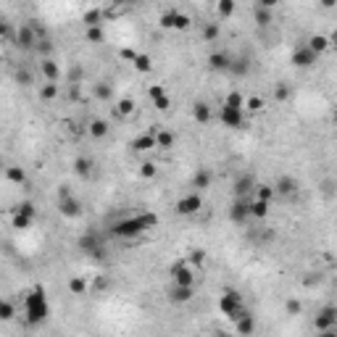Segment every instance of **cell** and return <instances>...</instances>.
I'll return each mask as SVG.
<instances>
[{"label": "cell", "instance_id": "45", "mask_svg": "<svg viewBox=\"0 0 337 337\" xmlns=\"http://www.w3.org/2000/svg\"><path fill=\"white\" fill-rule=\"evenodd\" d=\"M274 98H277V100H287V98H290V87H287L285 82H279V85H277V93H274Z\"/></svg>", "mask_w": 337, "mask_h": 337}, {"label": "cell", "instance_id": "41", "mask_svg": "<svg viewBox=\"0 0 337 337\" xmlns=\"http://www.w3.org/2000/svg\"><path fill=\"white\" fill-rule=\"evenodd\" d=\"M163 95H166V90H163L161 85H150V87H148V98H150L153 103H156L158 98H163Z\"/></svg>", "mask_w": 337, "mask_h": 337}, {"label": "cell", "instance_id": "12", "mask_svg": "<svg viewBox=\"0 0 337 337\" xmlns=\"http://www.w3.org/2000/svg\"><path fill=\"white\" fill-rule=\"evenodd\" d=\"M229 219H232L235 224L248 221V219H250V201H245V198L235 201L232 206H229Z\"/></svg>", "mask_w": 337, "mask_h": 337}, {"label": "cell", "instance_id": "47", "mask_svg": "<svg viewBox=\"0 0 337 337\" xmlns=\"http://www.w3.org/2000/svg\"><path fill=\"white\" fill-rule=\"evenodd\" d=\"M285 308H287V314H300V311H303V305H300V300L293 298V300H287V303H285Z\"/></svg>", "mask_w": 337, "mask_h": 337}, {"label": "cell", "instance_id": "31", "mask_svg": "<svg viewBox=\"0 0 337 337\" xmlns=\"http://www.w3.org/2000/svg\"><path fill=\"white\" fill-rule=\"evenodd\" d=\"M6 177H8L11 182H16V185H24V182H26V174L21 172V168H16V166H8V168H6Z\"/></svg>", "mask_w": 337, "mask_h": 337}, {"label": "cell", "instance_id": "55", "mask_svg": "<svg viewBox=\"0 0 337 337\" xmlns=\"http://www.w3.org/2000/svg\"><path fill=\"white\" fill-rule=\"evenodd\" d=\"M79 76H82V69H79V66H74V71H71V79L76 82V79H79Z\"/></svg>", "mask_w": 337, "mask_h": 337}, {"label": "cell", "instance_id": "48", "mask_svg": "<svg viewBox=\"0 0 337 337\" xmlns=\"http://www.w3.org/2000/svg\"><path fill=\"white\" fill-rule=\"evenodd\" d=\"M50 48H53V45H50V40H40V42H37V50H40V53H42L45 58H48Z\"/></svg>", "mask_w": 337, "mask_h": 337}, {"label": "cell", "instance_id": "39", "mask_svg": "<svg viewBox=\"0 0 337 337\" xmlns=\"http://www.w3.org/2000/svg\"><path fill=\"white\" fill-rule=\"evenodd\" d=\"M203 37H206L208 42L216 40V37H219V24H213V21H211V24H206V26H203Z\"/></svg>", "mask_w": 337, "mask_h": 337}, {"label": "cell", "instance_id": "18", "mask_svg": "<svg viewBox=\"0 0 337 337\" xmlns=\"http://www.w3.org/2000/svg\"><path fill=\"white\" fill-rule=\"evenodd\" d=\"M192 116H195V121H198V124H208V121H211V105L206 103V100H195L192 103Z\"/></svg>", "mask_w": 337, "mask_h": 337}, {"label": "cell", "instance_id": "40", "mask_svg": "<svg viewBox=\"0 0 337 337\" xmlns=\"http://www.w3.org/2000/svg\"><path fill=\"white\" fill-rule=\"evenodd\" d=\"M0 319H3V321H11L13 319V303H8V300L0 303Z\"/></svg>", "mask_w": 337, "mask_h": 337}, {"label": "cell", "instance_id": "1", "mask_svg": "<svg viewBox=\"0 0 337 337\" xmlns=\"http://www.w3.org/2000/svg\"><path fill=\"white\" fill-rule=\"evenodd\" d=\"M156 213H140V216H129V219H121L119 224L111 227V235L121 237V240H132V237H140L143 232H148L150 227H156Z\"/></svg>", "mask_w": 337, "mask_h": 337}, {"label": "cell", "instance_id": "29", "mask_svg": "<svg viewBox=\"0 0 337 337\" xmlns=\"http://www.w3.org/2000/svg\"><path fill=\"white\" fill-rule=\"evenodd\" d=\"M90 134H93L95 140H103V137L108 134V124H105L103 119H95V121H90Z\"/></svg>", "mask_w": 337, "mask_h": 337}, {"label": "cell", "instance_id": "19", "mask_svg": "<svg viewBox=\"0 0 337 337\" xmlns=\"http://www.w3.org/2000/svg\"><path fill=\"white\" fill-rule=\"evenodd\" d=\"M229 64H232V58H229L227 53H211L208 55V66L213 71H229Z\"/></svg>", "mask_w": 337, "mask_h": 337}, {"label": "cell", "instance_id": "4", "mask_svg": "<svg viewBox=\"0 0 337 337\" xmlns=\"http://www.w3.org/2000/svg\"><path fill=\"white\" fill-rule=\"evenodd\" d=\"M58 211L64 213L66 219H76L82 213V203L69 192V187H61L58 190Z\"/></svg>", "mask_w": 337, "mask_h": 337}, {"label": "cell", "instance_id": "51", "mask_svg": "<svg viewBox=\"0 0 337 337\" xmlns=\"http://www.w3.org/2000/svg\"><path fill=\"white\" fill-rule=\"evenodd\" d=\"M29 221H32V219H26V216H19V213H13V224H16L19 229L29 227Z\"/></svg>", "mask_w": 337, "mask_h": 337}, {"label": "cell", "instance_id": "27", "mask_svg": "<svg viewBox=\"0 0 337 337\" xmlns=\"http://www.w3.org/2000/svg\"><path fill=\"white\" fill-rule=\"evenodd\" d=\"M90 172H93V161H90V158L79 156L74 161V174L76 177H90Z\"/></svg>", "mask_w": 337, "mask_h": 337}, {"label": "cell", "instance_id": "2", "mask_svg": "<svg viewBox=\"0 0 337 337\" xmlns=\"http://www.w3.org/2000/svg\"><path fill=\"white\" fill-rule=\"evenodd\" d=\"M24 305H26V324H32V327L42 324V321H45V319L50 316L48 295H45V290H42V287H35L32 293L26 295Z\"/></svg>", "mask_w": 337, "mask_h": 337}, {"label": "cell", "instance_id": "16", "mask_svg": "<svg viewBox=\"0 0 337 337\" xmlns=\"http://www.w3.org/2000/svg\"><path fill=\"white\" fill-rule=\"evenodd\" d=\"M274 192L282 195V198H293V195H298V182L293 177H282L277 182V187H274Z\"/></svg>", "mask_w": 337, "mask_h": 337}, {"label": "cell", "instance_id": "33", "mask_svg": "<svg viewBox=\"0 0 337 337\" xmlns=\"http://www.w3.org/2000/svg\"><path fill=\"white\" fill-rule=\"evenodd\" d=\"M274 195H277V192H274V187H269V185H256V198H258V201H271V198Z\"/></svg>", "mask_w": 337, "mask_h": 337}, {"label": "cell", "instance_id": "9", "mask_svg": "<svg viewBox=\"0 0 337 337\" xmlns=\"http://www.w3.org/2000/svg\"><path fill=\"white\" fill-rule=\"evenodd\" d=\"M201 206H203L201 195H198V192H190V195H185V198H182V201L177 203V213H179V216H192V213L201 211Z\"/></svg>", "mask_w": 337, "mask_h": 337}, {"label": "cell", "instance_id": "35", "mask_svg": "<svg viewBox=\"0 0 337 337\" xmlns=\"http://www.w3.org/2000/svg\"><path fill=\"white\" fill-rule=\"evenodd\" d=\"M224 105H227V108H235V111H242V95L240 93H229Z\"/></svg>", "mask_w": 337, "mask_h": 337}, {"label": "cell", "instance_id": "17", "mask_svg": "<svg viewBox=\"0 0 337 337\" xmlns=\"http://www.w3.org/2000/svg\"><path fill=\"white\" fill-rule=\"evenodd\" d=\"M235 332L240 337H250L256 332V319H253V314H245L242 319H237L235 321Z\"/></svg>", "mask_w": 337, "mask_h": 337}, {"label": "cell", "instance_id": "26", "mask_svg": "<svg viewBox=\"0 0 337 337\" xmlns=\"http://www.w3.org/2000/svg\"><path fill=\"white\" fill-rule=\"evenodd\" d=\"M103 16H105V13H103L100 8H93V11H87L85 16H82V21H85V26H87V29H93V26H100Z\"/></svg>", "mask_w": 337, "mask_h": 337}, {"label": "cell", "instance_id": "58", "mask_svg": "<svg viewBox=\"0 0 337 337\" xmlns=\"http://www.w3.org/2000/svg\"><path fill=\"white\" fill-rule=\"evenodd\" d=\"M334 124H337V114H334Z\"/></svg>", "mask_w": 337, "mask_h": 337}, {"label": "cell", "instance_id": "5", "mask_svg": "<svg viewBox=\"0 0 337 337\" xmlns=\"http://www.w3.org/2000/svg\"><path fill=\"white\" fill-rule=\"evenodd\" d=\"M316 332H327V329H337V305H324L316 319H314Z\"/></svg>", "mask_w": 337, "mask_h": 337}, {"label": "cell", "instance_id": "46", "mask_svg": "<svg viewBox=\"0 0 337 337\" xmlns=\"http://www.w3.org/2000/svg\"><path fill=\"white\" fill-rule=\"evenodd\" d=\"M132 111H134V103H132V100H121V103H119V114H121V116H129Z\"/></svg>", "mask_w": 337, "mask_h": 337}, {"label": "cell", "instance_id": "32", "mask_svg": "<svg viewBox=\"0 0 337 337\" xmlns=\"http://www.w3.org/2000/svg\"><path fill=\"white\" fill-rule=\"evenodd\" d=\"M13 213H19V216H26V219H35V203L24 201V203H19L16 208H13Z\"/></svg>", "mask_w": 337, "mask_h": 337}, {"label": "cell", "instance_id": "8", "mask_svg": "<svg viewBox=\"0 0 337 337\" xmlns=\"http://www.w3.org/2000/svg\"><path fill=\"white\" fill-rule=\"evenodd\" d=\"M316 53L308 48V45H300V48H295L293 50V64L298 66V69H311V66H316Z\"/></svg>", "mask_w": 337, "mask_h": 337}, {"label": "cell", "instance_id": "14", "mask_svg": "<svg viewBox=\"0 0 337 337\" xmlns=\"http://www.w3.org/2000/svg\"><path fill=\"white\" fill-rule=\"evenodd\" d=\"M161 26H168V29H187L190 26V19L185 13H177V11H166L161 16Z\"/></svg>", "mask_w": 337, "mask_h": 337}, {"label": "cell", "instance_id": "25", "mask_svg": "<svg viewBox=\"0 0 337 337\" xmlns=\"http://www.w3.org/2000/svg\"><path fill=\"white\" fill-rule=\"evenodd\" d=\"M229 71H232V74H237V76H245V74H248L250 71V61L248 58H232V64H229Z\"/></svg>", "mask_w": 337, "mask_h": 337}, {"label": "cell", "instance_id": "15", "mask_svg": "<svg viewBox=\"0 0 337 337\" xmlns=\"http://www.w3.org/2000/svg\"><path fill=\"white\" fill-rule=\"evenodd\" d=\"M221 124L224 127H232V129H242L245 116H242V111H235V108H227V105H221Z\"/></svg>", "mask_w": 337, "mask_h": 337}, {"label": "cell", "instance_id": "28", "mask_svg": "<svg viewBox=\"0 0 337 337\" xmlns=\"http://www.w3.org/2000/svg\"><path fill=\"white\" fill-rule=\"evenodd\" d=\"M305 45H308V48L319 55L321 50H327V48H329V37H324V35H314V37H311L308 42H305Z\"/></svg>", "mask_w": 337, "mask_h": 337}, {"label": "cell", "instance_id": "43", "mask_svg": "<svg viewBox=\"0 0 337 337\" xmlns=\"http://www.w3.org/2000/svg\"><path fill=\"white\" fill-rule=\"evenodd\" d=\"M100 40H103V29L100 26L87 29V42H100Z\"/></svg>", "mask_w": 337, "mask_h": 337}, {"label": "cell", "instance_id": "7", "mask_svg": "<svg viewBox=\"0 0 337 337\" xmlns=\"http://www.w3.org/2000/svg\"><path fill=\"white\" fill-rule=\"evenodd\" d=\"M168 274H172V277H174V285H185V287H192V282H195L192 266H190V264H185V261L174 264L172 269H168Z\"/></svg>", "mask_w": 337, "mask_h": 337}, {"label": "cell", "instance_id": "50", "mask_svg": "<svg viewBox=\"0 0 337 337\" xmlns=\"http://www.w3.org/2000/svg\"><path fill=\"white\" fill-rule=\"evenodd\" d=\"M248 108L250 111H261L264 108V100L261 98H248Z\"/></svg>", "mask_w": 337, "mask_h": 337}, {"label": "cell", "instance_id": "44", "mask_svg": "<svg viewBox=\"0 0 337 337\" xmlns=\"http://www.w3.org/2000/svg\"><path fill=\"white\" fill-rule=\"evenodd\" d=\"M16 79H19V85L29 87V85H32V74H29L26 69H19V71H16Z\"/></svg>", "mask_w": 337, "mask_h": 337}, {"label": "cell", "instance_id": "36", "mask_svg": "<svg viewBox=\"0 0 337 337\" xmlns=\"http://www.w3.org/2000/svg\"><path fill=\"white\" fill-rule=\"evenodd\" d=\"M55 95H58V87H55V82L42 85V90H40V98H42V100H53Z\"/></svg>", "mask_w": 337, "mask_h": 337}, {"label": "cell", "instance_id": "53", "mask_svg": "<svg viewBox=\"0 0 337 337\" xmlns=\"http://www.w3.org/2000/svg\"><path fill=\"white\" fill-rule=\"evenodd\" d=\"M203 258H206L203 250H192V264H203Z\"/></svg>", "mask_w": 337, "mask_h": 337}, {"label": "cell", "instance_id": "21", "mask_svg": "<svg viewBox=\"0 0 337 337\" xmlns=\"http://www.w3.org/2000/svg\"><path fill=\"white\" fill-rule=\"evenodd\" d=\"M150 148H158L156 134H140V137H137V140L132 143V150H137V153H145V150H150Z\"/></svg>", "mask_w": 337, "mask_h": 337}, {"label": "cell", "instance_id": "57", "mask_svg": "<svg viewBox=\"0 0 337 337\" xmlns=\"http://www.w3.org/2000/svg\"><path fill=\"white\" fill-rule=\"evenodd\" d=\"M216 337H232V334H227V332H216Z\"/></svg>", "mask_w": 337, "mask_h": 337}, {"label": "cell", "instance_id": "56", "mask_svg": "<svg viewBox=\"0 0 337 337\" xmlns=\"http://www.w3.org/2000/svg\"><path fill=\"white\" fill-rule=\"evenodd\" d=\"M319 337H337V329H327V332H319Z\"/></svg>", "mask_w": 337, "mask_h": 337}, {"label": "cell", "instance_id": "23", "mask_svg": "<svg viewBox=\"0 0 337 337\" xmlns=\"http://www.w3.org/2000/svg\"><path fill=\"white\" fill-rule=\"evenodd\" d=\"M40 69H42L45 76H48V82H55V79H58V74H61V69L55 66V61H53V58H42Z\"/></svg>", "mask_w": 337, "mask_h": 337}, {"label": "cell", "instance_id": "10", "mask_svg": "<svg viewBox=\"0 0 337 337\" xmlns=\"http://www.w3.org/2000/svg\"><path fill=\"white\" fill-rule=\"evenodd\" d=\"M192 295H195V290H192V287H185V285H172V287L166 290L168 303H177V305L190 303V300H192Z\"/></svg>", "mask_w": 337, "mask_h": 337}, {"label": "cell", "instance_id": "20", "mask_svg": "<svg viewBox=\"0 0 337 337\" xmlns=\"http://www.w3.org/2000/svg\"><path fill=\"white\" fill-rule=\"evenodd\" d=\"M211 179H213L211 168H198L195 177H192V187L195 190H206V187H211Z\"/></svg>", "mask_w": 337, "mask_h": 337}, {"label": "cell", "instance_id": "37", "mask_svg": "<svg viewBox=\"0 0 337 337\" xmlns=\"http://www.w3.org/2000/svg\"><path fill=\"white\" fill-rule=\"evenodd\" d=\"M156 143H158V148H172V145H174V134L163 129V132L156 134Z\"/></svg>", "mask_w": 337, "mask_h": 337}, {"label": "cell", "instance_id": "22", "mask_svg": "<svg viewBox=\"0 0 337 337\" xmlns=\"http://www.w3.org/2000/svg\"><path fill=\"white\" fill-rule=\"evenodd\" d=\"M253 16H256V24L261 26V29H266V26H269V24L274 21V13H271L269 8H264V6H256Z\"/></svg>", "mask_w": 337, "mask_h": 337}, {"label": "cell", "instance_id": "24", "mask_svg": "<svg viewBox=\"0 0 337 337\" xmlns=\"http://www.w3.org/2000/svg\"><path fill=\"white\" fill-rule=\"evenodd\" d=\"M250 216H253V219H266V216H269V203L253 198V201H250Z\"/></svg>", "mask_w": 337, "mask_h": 337}, {"label": "cell", "instance_id": "13", "mask_svg": "<svg viewBox=\"0 0 337 337\" xmlns=\"http://www.w3.org/2000/svg\"><path fill=\"white\" fill-rule=\"evenodd\" d=\"M79 248L90 258H103V245H100L98 235H85V237H79Z\"/></svg>", "mask_w": 337, "mask_h": 337}, {"label": "cell", "instance_id": "49", "mask_svg": "<svg viewBox=\"0 0 337 337\" xmlns=\"http://www.w3.org/2000/svg\"><path fill=\"white\" fill-rule=\"evenodd\" d=\"M168 105H172V98H168V95H163V98L156 100V108L158 111H168Z\"/></svg>", "mask_w": 337, "mask_h": 337}, {"label": "cell", "instance_id": "54", "mask_svg": "<svg viewBox=\"0 0 337 337\" xmlns=\"http://www.w3.org/2000/svg\"><path fill=\"white\" fill-rule=\"evenodd\" d=\"M121 58H127V61H137V53H134V50H129V48H124V50H121Z\"/></svg>", "mask_w": 337, "mask_h": 337}, {"label": "cell", "instance_id": "38", "mask_svg": "<svg viewBox=\"0 0 337 337\" xmlns=\"http://www.w3.org/2000/svg\"><path fill=\"white\" fill-rule=\"evenodd\" d=\"M69 290L74 295H85V290H87V282L82 279V277H74L71 282H69Z\"/></svg>", "mask_w": 337, "mask_h": 337}, {"label": "cell", "instance_id": "30", "mask_svg": "<svg viewBox=\"0 0 337 337\" xmlns=\"http://www.w3.org/2000/svg\"><path fill=\"white\" fill-rule=\"evenodd\" d=\"M111 95H114V87H111L108 82H98V85H95V98L111 100Z\"/></svg>", "mask_w": 337, "mask_h": 337}, {"label": "cell", "instance_id": "6", "mask_svg": "<svg viewBox=\"0 0 337 337\" xmlns=\"http://www.w3.org/2000/svg\"><path fill=\"white\" fill-rule=\"evenodd\" d=\"M37 42H40V37H37V32L32 29V24H21L19 32H16V45H19V48L21 50H35Z\"/></svg>", "mask_w": 337, "mask_h": 337}, {"label": "cell", "instance_id": "42", "mask_svg": "<svg viewBox=\"0 0 337 337\" xmlns=\"http://www.w3.org/2000/svg\"><path fill=\"white\" fill-rule=\"evenodd\" d=\"M150 55H137V61H134V69L137 71H150Z\"/></svg>", "mask_w": 337, "mask_h": 337}, {"label": "cell", "instance_id": "52", "mask_svg": "<svg viewBox=\"0 0 337 337\" xmlns=\"http://www.w3.org/2000/svg\"><path fill=\"white\" fill-rule=\"evenodd\" d=\"M140 174H143V177H153V174H156V166H153V163H143Z\"/></svg>", "mask_w": 337, "mask_h": 337}, {"label": "cell", "instance_id": "34", "mask_svg": "<svg viewBox=\"0 0 337 337\" xmlns=\"http://www.w3.org/2000/svg\"><path fill=\"white\" fill-rule=\"evenodd\" d=\"M235 0H219V6H216V11H219V16H232L235 13Z\"/></svg>", "mask_w": 337, "mask_h": 337}, {"label": "cell", "instance_id": "3", "mask_svg": "<svg viewBox=\"0 0 337 337\" xmlns=\"http://www.w3.org/2000/svg\"><path fill=\"white\" fill-rule=\"evenodd\" d=\"M219 308H221L224 316H229L232 321L242 319L245 314H250L248 305H245V300H242V295L237 293V290H227V293L221 295V300H219Z\"/></svg>", "mask_w": 337, "mask_h": 337}, {"label": "cell", "instance_id": "11", "mask_svg": "<svg viewBox=\"0 0 337 337\" xmlns=\"http://www.w3.org/2000/svg\"><path fill=\"white\" fill-rule=\"evenodd\" d=\"M256 185H258V182H256L253 174H240V177L235 179V185H232V192L237 195V201H240V198L256 192Z\"/></svg>", "mask_w": 337, "mask_h": 337}]
</instances>
